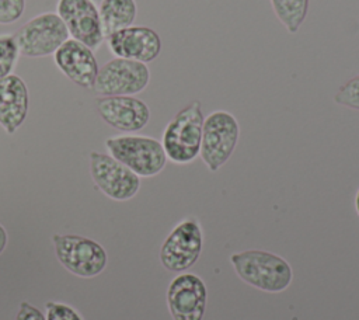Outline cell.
Instances as JSON below:
<instances>
[{"label":"cell","mask_w":359,"mask_h":320,"mask_svg":"<svg viewBox=\"0 0 359 320\" xmlns=\"http://www.w3.org/2000/svg\"><path fill=\"white\" fill-rule=\"evenodd\" d=\"M229 260L243 282L262 292H283L293 281L290 264L283 257L266 250L236 251Z\"/></svg>","instance_id":"obj_1"},{"label":"cell","mask_w":359,"mask_h":320,"mask_svg":"<svg viewBox=\"0 0 359 320\" xmlns=\"http://www.w3.org/2000/svg\"><path fill=\"white\" fill-rule=\"evenodd\" d=\"M203 119L202 104L194 100L168 121L160 142L170 161L189 164L199 156Z\"/></svg>","instance_id":"obj_2"},{"label":"cell","mask_w":359,"mask_h":320,"mask_svg":"<svg viewBox=\"0 0 359 320\" xmlns=\"http://www.w3.org/2000/svg\"><path fill=\"white\" fill-rule=\"evenodd\" d=\"M105 147L114 159L121 161L140 178L160 174L168 160L161 142L151 136H111L105 140Z\"/></svg>","instance_id":"obj_3"},{"label":"cell","mask_w":359,"mask_h":320,"mask_svg":"<svg viewBox=\"0 0 359 320\" xmlns=\"http://www.w3.org/2000/svg\"><path fill=\"white\" fill-rule=\"evenodd\" d=\"M238 139L240 125L233 114L216 109L205 116L199 157L209 171L215 173L229 161Z\"/></svg>","instance_id":"obj_4"},{"label":"cell","mask_w":359,"mask_h":320,"mask_svg":"<svg viewBox=\"0 0 359 320\" xmlns=\"http://www.w3.org/2000/svg\"><path fill=\"white\" fill-rule=\"evenodd\" d=\"M55 255L65 269L80 278L100 275L107 264V250L95 240L80 234H53Z\"/></svg>","instance_id":"obj_5"},{"label":"cell","mask_w":359,"mask_h":320,"mask_svg":"<svg viewBox=\"0 0 359 320\" xmlns=\"http://www.w3.org/2000/svg\"><path fill=\"white\" fill-rule=\"evenodd\" d=\"M203 248V230L195 216L181 219L163 241L158 253L161 265L170 272H185L199 260Z\"/></svg>","instance_id":"obj_6"},{"label":"cell","mask_w":359,"mask_h":320,"mask_svg":"<svg viewBox=\"0 0 359 320\" xmlns=\"http://www.w3.org/2000/svg\"><path fill=\"white\" fill-rule=\"evenodd\" d=\"M25 58H45L53 55L70 38L67 28L56 13H42L29 18L13 34Z\"/></svg>","instance_id":"obj_7"},{"label":"cell","mask_w":359,"mask_h":320,"mask_svg":"<svg viewBox=\"0 0 359 320\" xmlns=\"http://www.w3.org/2000/svg\"><path fill=\"white\" fill-rule=\"evenodd\" d=\"M150 83V70L146 63L114 58L104 63L97 73L93 90L104 95H136Z\"/></svg>","instance_id":"obj_8"},{"label":"cell","mask_w":359,"mask_h":320,"mask_svg":"<svg viewBox=\"0 0 359 320\" xmlns=\"http://www.w3.org/2000/svg\"><path fill=\"white\" fill-rule=\"evenodd\" d=\"M90 175L97 188L112 201H129L140 189V177L109 153L90 152Z\"/></svg>","instance_id":"obj_9"},{"label":"cell","mask_w":359,"mask_h":320,"mask_svg":"<svg viewBox=\"0 0 359 320\" xmlns=\"http://www.w3.org/2000/svg\"><path fill=\"white\" fill-rule=\"evenodd\" d=\"M167 307L172 320H203L208 288L194 272H180L168 284Z\"/></svg>","instance_id":"obj_10"},{"label":"cell","mask_w":359,"mask_h":320,"mask_svg":"<svg viewBox=\"0 0 359 320\" xmlns=\"http://www.w3.org/2000/svg\"><path fill=\"white\" fill-rule=\"evenodd\" d=\"M56 14L67 28L69 35L95 51L105 36L101 27L98 6L91 0H57Z\"/></svg>","instance_id":"obj_11"},{"label":"cell","mask_w":359,"mask_h":320,"mask_svg":"<svg viewBox=\"0 0 359 320\" xmlns=\"http://www.w3.org/2000/svg\"><path fill=\"white\" fill-rule=\"evenodd\" d=\"M101 119L122 132L142 131L150 121L149 105L135 95H104L95 101Z\"/></svg>","instance_id":"obj_12"},{"label":"cell","mask_w":359,"mask_h":320,"mask_svg":"<svg viewBox=\"0 0 359 320\" xmlns=\"http://www.w3.org/2000/svg\"><path fill=\"white\" fill-rule=\"evenodd\" d=\"M108 49L115 58L149 63L161 52V38L150 27L130 25L105 38Z\"/></svg>","instance_id":"obj_13"},{"label":"cell","mask_w":359,"mask_h":320,"mask_svg":"<svg viewBox=\"0 0 359 320\" xmlns=\"http://www.w3.org/2000/svg\"><path fill=\"white\" fill-rule=\"evenodd\" d=\"M53 60L56 67L74 84L93 88L100 69L93 49L69 38L53 53Z\"/></svg>","instance_id":"obj_14"},{"label":"cell","mask_w":359,"mask_h":320,"mask_svg":"<svg viewBox=\"0 0 359 320\" xmlns=\"http://www.w3.org/2000/svg\"><path fill=\"white\" fill-rule=\"evenodd\" d=\"M29 107L27 83L17 74L0 80V126L13 135L25 121Z\"/></svg>","instance_id":"obj_15"},{"label":"cell","mask_w":359,"mask_h":320,"mask_svg":"<svg viewBox=\"0 0 359 320\" xmlns=\"http://www.w3.org/2000/svg\"><path fill=\"white\" fill-rule=\"evenodd\" d=\"M98 13L104 36L128 28L133 24L137 6L135 0H102L98 4Z\"/></svg>","instance_id":"obj_16"},{"label":"cell","mask_w":359,"mask_h":320,"mask_svg":"<svg viewBox=\"0 0 359 320\" xmlns=\"http://www.w3.org/2000/svg\"><path fill=\"white\" fill-rule=\"evenodd\" d=\"M273 14L290 34H296L309 13V0H269Z\"/></svg>","instance_id":"obj_17"},{"label":"cell","mask_w":359,"mask_h":320,"mask_svg":"<svg viewBox=\"0 0 359 320\" xmlns=\"http://www.w3.org/2000/svg\"><path fill=\"white\" fill-rule=\"evenodd\" d=\"M20 49L11 34L0 35V80L10 76L18 62Z\"/></svg>","instance_id":"obj_18"},{"label":"cell","mask_w":359,"mask_h":320,"mask_svg":"<svg viewBox=\"0 0 359 320\" xmlns=\"http://www.w3.org/2000/svg\"><path fill=\"white\" fill-rule=\"evenodd\" d=\"M334 102L359 111V74L341 84L334 95Z\"/></svg>","instance_id":"obj_19"},{"label":"cell","mask_w":359,"mask_h":320,"mask_svg":"<svg viewBox=\"0 0 359 320\" xmlns=\"http://www.w3.org/2000/svg\"><path fill=\"white\" fill-rule=\"evenodd\" d=\"M45 317L46 320H84L73 306L53 300L45 303Z\"/></svg>","instance_id":"obj_20"},{"label":"cell","mask_w":359,"mask_h":320,"mask_svg":"<svg viewBox=\"0 0 359 320\" xmlns=\"http://www.w3.org/2000/svg\"><path fill=\"white\" fill-rule=\"evenodd\" d=\"M25 11V0H0V25L18 21Z\"/></svg>","instance_id":"obj_21"},{"label":"cell","mask_w":359,"mask_h":320,"mask_svg":"<svg viewBox=\"0 0 359 320\" xmlns=\"http://www.w3.org/2000/svg\"><path fill=\"white\" fill-rule=\"evenodd\" d=\"M14 320H46V317L36 306L29 302H21Z\"/></svg>","instance_id":"obj_22"},{"label":"cell","mask_w":359,"mask_h":320,"mask_svg":"<svg viewBox=\"0 0 359 320\" xmlns=\"http://www.w3.org/2000/svg\"><path fill=\"white\" fill-rule=\"evenodd\" d=\"M7 241H8L7 230H6V227L0 223V254L4 251V248H6V246H7Z\"/></svg>","instance_id":"obj_23"},{"label":"cell","mask_w":359,"mask_h":320,"mask_svg":"<svg viewBox=\"0 0 359 320\" xmlns=\"http://www.w3.org/2000/svg\"><path fill=\"white\" fill-rule=\"evenodd\" d=\"M353 205H355V211H356V213H358V216H359V188H358V191H356V194H355Z\"/></svg>","instance_id":"obj_24"},{"label":"cell","mask_w":359,"mask_h":320,"mask_svg":"<svg viewBox=\"0 0 359 320\" xmlns=\"http://www.w3.org/2000/svg\"><path fill=\"white\" fill-rule=\"evenodd\" d=\"M91 1H93V3H94V4H97V6H98V4H100V3H101V1H102V0H91Z\"/></svg>","instance_id":"obj_25"}]
</instances>
